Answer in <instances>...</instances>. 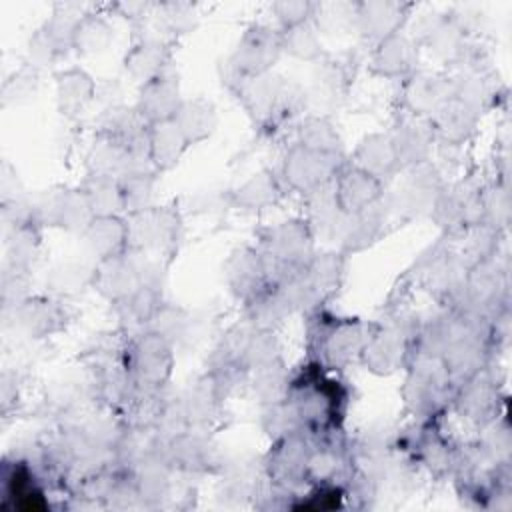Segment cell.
<instances>
[{
	"label": "cell",
	"instance_id": "cell-1",
	"mask_svg": "<svg viewBox=\"0 0 512 512\" xmlns=\"http://www.w3.org/2000/svg\"><path fill=\"white\" fill-rule=\"evenodd\" d=\"M260 252L270 282L278 284L308 266L314 256V232L306 220L280 222L264 232Z\"/></svg>",
	"mask_w": 512,
	"mask_h": 512
},
{
	"label": "cell",
	"instance_id": "cell-2",
	"mask_svg": "<svg viewBox=\"0 0 512 512\" xmlns=\"http://www.w3.org/2000/svg\"><path fill=\"white\" fill-rule=\"evenodd\" d=\"M174 344L146 330L138 334L124 352V368L140 392H160L170 380L174 366Z\"/></svg>",
	"mask_w": 512,
	"mask_h": 512
},
{
	"label": "cell",
	"instance_id": "cell-3",
	"mask_svg": "<svg viewBox=\"0 0 512 512\" xmlns=\"http://www.w3.org/2000/svg\"><path fill=\"white\" fill-rule=\"evenodd\" d=\"M234 90L248 114L260 124L282 120L300 100L296 88L272 72L236 78Z\"/></svg>",
	"mask_w": 512,
	"mask_h": 512
},
{
	"label": "cell",
	"instance_id": "cell-4",
	"mask_svg": "<svg viewBox=\"0 0 512 512\" xmlns=\"http://www.w3.org/2000/svg\"><path fill=\"white\" fill-rule=\"evenodd\" d=\"M342 156L318 152L302 144H292L282 162V180L300 194H312L334 182L342 168Z\"/></svg>",
	"mask_w": 512,
	"mask_h": 512
},
{
	"label": "cell",
	"instance_id": "cell-5",
	"mask_svg": "<svg viewBox=\"0 0 512 512\" xmlns=\"http://www.w3.org/2000/svg\"><path fill=\"white\" fill-rule=\"evenodd\" d=\"M450 384L452 380L440 356L418 352L404 386L406 406L414 414H434L444 404Z\"/></svg>",
	"mask_w": 512,
	"mask_h": 512
},
{
	"label": "cell",
	"instance_id": "cell-6",
	"mask_svg": "<svg viewBox=\"0 0 512 512\" xmlns=\"http://www.w3.org/2000/svg\"><path fill=\"white\" fill-rule=\"evenodd\" d=\"M282 52L280 30L264 24H252L242 32L228 64L236 78L260 76L272 70Z\"/></svg>",
	"mask_w": 512,
	"mask_h": 512
},
{
	"label": "cell",
	"instance_id": "cell-7",
	"mask_svg": "<svg viewBox=\"0 0 512 512\" xmlns=\"http://www.w3.org/2000/svg\"><path fill=\"white\" fill-rule=\"evenodd\" d=\"M128 250L168 252L174 248L180 218L170 208H144L128 214Z\"/></svg>",
	"mask_w": 512,
	"mask_h": 512
},
{
	"label": "cell",
	"instance_id": "cell-8",
	"mask_svg": "<svg viewBox=\"0 0 512 512\" xmlns=\"http://www.w3.org/2000/svg\"><path fill=\"white\" fill-rule=\"evenodd\" d=\"M32 214L36 222L44 220L66 232H78V234H82L94 218L88 206V200L80 188L56 190V192L44 194L40 202L32 206Z\"/></svg>",
	"mask_w": 512,
	"mask_h": 512
},
{
	"label": "cell",
	"instance_id": "cell-9",
	"mask_svg": "<svg viewBox=\"0 0 512 512\" xmlns=\"http://www.w3.org/2000/svg\"><path fill=\"white\" fill-rule=\"evenodd\" d=\"M410 356V336L400 326H378L366 340L360 360L374 374H392Z\"/></svg>",
	"mask_w": 512,
	"mask_h": 512
},
{
	"label": "cell",
	"instance_id": "cell-10",
	"mask_svg": "<svg viewBox=\"0 0 512 512\" xmlns=\"http://www.w3.org/2000/svg\"><path fill=\"white\" fill-rule=\"evenodd\" d=\"M454 406L458 414L476 426H486L498 418L500 412V392L496 380L486 372H478L458 384L454 396Z\"/></svg>",
	"mask_w": 512,
	"mask_h": 512
},
{
	"label": "cell",
	"instance_id": "cell-11",
	"mask_svg": "<svg viewBox=\"0 0 512 512\" xmlns=\"http://www.w3.org/2000/svg\"><path fill=\"white\" fill-rule=\"evenodd\" d=\"M332 190L338 208L346 216L382 202L384 196V184L354 164H342L332 182Z\"/></svg>",
	"mask_w": 512,
	"mask_h": 512
},
{
	"label": "cell",
	"instance_id": "cell-12",
	"mask_svg": "<svg viewBox=\"0 0 512 512\" xmlns=\"http://www.w3.org/2000/svg\"><path fill=\"white\" fill-rule=\"evenodd\" d=\"M92 282L104 298L124 304L144 284V278L136 258L126 250L122 256L100 260L94 268Z\"/></svg>",
	"mask_w": 512,
	"mask_h": 512
},
{
	"label": "cell",
	"instance_id": "cell-13",
	"mask_svg": "<svg viewBox=\"0 0 512 512\" xmlns=\"http://www.w3.org/2000/svg\"><path fill=\"white\" fill-rule=\"evenodd\" d=\"M372 330L374 328L356 318H336L322 330L320 352L324 362L334 368L346 366L352 358L360 356Z\"/></svg>",
	"mask_w": 512,
	"mask_h": 512
},
{
	"label": "cell",
	"instance_id": "cell-14",
	"mask_svg": "<svg viewBox=\"0 0 512 512\" xmlns=\"http://www.w3.org/2000/svg\"><path fill=\"white\" fill-rule=\"evenodd\" d=\"M182 92L178 74L168 66L162 74L156 78L140 84L136 108L146 118L148 124L172 120L182 104Z\"/></svg>",
	"mask_w": 512,
	"mask_h": 512
},
{
	"label": "cell",
	"instance_id": "cell-15",
	"mask_svg": "<svg viewBox=\"0 0 512 512\" xmlns=\"http://www.w3.org/2000/svg\"><path fill=\"white\" fill-rule=\"evenodd\" d=\"M310 450L312 446L304 438V432H294L274 440V446L266 458L270 480L280 486H294L302 482Z\"/></svg>",
	"mask_w": 512,
	"mask_h": 512
},
{
	"label": "cell",
	"instance_id": "cell-16",
	"mask_svg": "<svg viewBox=\"0 0 512 512\" xmlns=\"http://www.w3.org/2000/svg\"><path fill=\"white\" fill-rule=\"evenodd\" d=\"M448 98L452 80L438 72H412L402 84V104L418 118H430Z\"/></svg>",
	"mask_w": 512,
	"mask_h": 512
},
{
	"label": "cell",
	"instance_id": "cell-17",
	"mask_svg": "<svg viewBox=\"0 0 512 512\" xmlns=\"http://www.w3.org/2000/svg\"><path fill=\"white\" fill-rule=\"evenodd\" d=\"M430 212L436 218V222L448 230L478 226L482 224L480 192L468 190L464 186L442 188Z\"/></svg>",
	"mask_w": 512,
	"mask_h": 512
},
{
	"label": "cell",
	"instance_id": "cell-18",
	"mask_svg": "<svg viewBox=\"0 0 512 512\" xmlns=\"http://www.w3.org/2000/svg\"><path fill=\"white\" fill-rule=\"evenodd\" d=\"M408 4L394 0H366L354 4V22L362 36L380 42L396 32H402L408 20Z\"/></svg>",
	"mask_w": 512,
	"mask_h": 512
},
{
	"label": "cell",
	"instance_id": "cell-19",
	"mask_svg": "<svg viewBox=\"0 0 512 512\" xmlns=\"http://www.w3.org/2000/svg\"><path fill=\"white\" fill-rule=\"evenodd\" d=\"M418 62V42L404 34L396 32L380 42H376L370 68L374 74L382 78H408L412 72H416Z\"/></svg>",
	"mask_w": 512,
	"mask_h": 512
},
{
	"label": "cell",
	"instance_id": "cell-20",
	"mask_svg": "<svg viewBox=\"0 0 512 512\" xmlns=\"http://www.w3.org/2000/svg\"><path fill=\"white\" fill-rule=\"evenodd\" d=\"M226 280L230 290L244 302H250L272 284L262 252L254 248H238L232 252L226 262Z\"/></svg>",
	"mask_w": 512,
	"mask_h": 512
},
{
	"label": "cell",
	"instance_id": "cell-21",
	"mask_svg": "<svg viewBox=\"0 0 512 512\" xmlns=\"http://www.w3.org/2000/svg\"><path fill=\"white\" fill-rule=\"evenodd\" d=\"M398 162L402 168H412L430 160L432 146L436 142L434 128L430 118L412 116L410 120L402 122L394 134H390Z\"/></svg>",
	"mask_w": 512,
	"mask_h": 512
},
{
	"label": "cell",
	"instance_id": "cell-22",
	"mask_svg": "<svg viewBox=\"0 0 512 512\" xmlns=\"http://www.w3.org/2000/svg\"><path fill=\"white\" fill-rule=\"evenodd\" d=\"M350 164L374 176L382 184H386L390 178H394L402 170L390 134H382V132L364 136L356 146Z\"/></svg>",
	"mask_w": 512,
	"mask_h": 512
},
{
	"label": "cell",
	"instance_id": "cell-23",
	"mask_svg": "<svg viewBox=\"0 0 512 512\" xmlns=\"http://www.w3.org/2000/svg\"><path fill=\"white\" fill-rule=\"evenodd\" d=\"M478 118L480 112L452 96L430 116V124L434 128L436 140L456 146L464 144L474 134Z\"/></svg>",
	"mask_w": 512,
	"mask_h": 512
},
{
	"label": "cell",
	"instance_id": "cell-24",
	"mask_svg": "<svg viewBox=\"0 0 512 512\" xmlns=\"http://www.w3.org/2000/svg\"><path fill=\"white\" fill-rule=\"evenodd\" d=\"M82 236L88 252L98 262L122 256L128 250V222L122 216H94Z\"/></svg>",
	"mask_w": 512,
	"mask_h": 512
},
{
	"label": "cell",
	"instance_id": "cell-25",
	"mask_svg": "<svg viewBox=\"0 0 512 512\" xmlns=\"http://www.w3.org/2000/svg\"><path fill=\"white\" fill-rule=\"evenodd\" d=\"M164 460L172 468H180L186 472H200L210 470L216 462V452L198 434L182 432L174 438H166L164 442Z\"/></svg>",
	"mask_w": 512,
	"mask_h": 512
},
{
	"label": "cell",
	"instance_id": "cell-26",
	"mask_svg": "<svg viewBox=\"0 0 512 512\" xmlns=\"http://www.w3.org/2000/svg\"><path fill=\"white\" fill-rule=\"evenodd\" d=\"M188 140L174 120L154 122L148 128V158L156 172L172 170L188 148Z\"/></svg>",
	"mask_w": 512,
	"mask_h": 512
},
{
	"label": "cell",
	"instance_id": "cell-27",
	"mask_svg": "<svg viewBox=\"0 0 512 512\" xmlns=\"http://www.w3.org/2000/svg\"><path fill=\"white\" fill-rule=\"evenodd\" d=\"M12 312L16 318V326L32 338H42L56 332L64 320V310L60 308V304L42 296L26 298Z\"/></svg>",
	"mask_w": 512,
	"mask_h": 512
},
{
	"label": "cell",
	"instance_id": "cell-28",
	"mask_svg": "<svg viewBox=\"0 0 512 512\" xmlns=\"http://www.w3.org/2000/svg\"><path fill=\"white\" fill-rule=\"evenodd\" d=\"M248 322L258 330H272L282 324L292 312V300L282 284H270L250 302H246Z\"/></svg>",
	"mask_w": 512,
	"mask_h": 512
},
{
	"label": "cell",
	"instance_id": "cell-29",
	"mask_svg": "<svg viewBox=\"0 0 512 512\" xmlns=\"http://www.w3.org/2000/svg\"><path fill=\"white\" fill-rule=\"evenodd\" d=\"M96 96V82L82 68H66L56 74L58 108L66 116L82 112Z\"/></svg>",
	"mask_w": 512,
	"mask_h": 512
},
{
	"label": "cell",
	"instance_id": "cell-30",
	"mask_svg": "<svg viewBox=\"0 0 512 512\" xmlns=\"http://www.w3.org/2000/svg\"><path fill=\"white\" fill-rule=\"evenodd\" d=\"M168 66V48L156 38H140L124 56L126 72L140 84L156 78Z\"/></svg>",
	"mask_w": 512,
	"mask_h": 512
},
{
	"label": "cell",
	"instance_id": "cell-31",
	"mask_svg": "<svg viewBox=\"0 0 512 512\" xmlns=\"http://www.w3.org/2000/svg\"><path fill=\"white\" fill-rule=\"evenodd\" d=\"M384 208H382V202H378L358 214L346 216L342 232H340V244H342L344 252L364 250L378 238V234L384 226V220H386Z\"/></svg>",
	"mask_w": 512,
	"mask_h": 512
},
{
	"label": "cell",
	"instance_id": "cell-32",
	"mask_svg": "<svg viewBox=\"0 0 512 512\" xmlns=\"http://www.w3.org/2000/svg\"><path fill=\"white\" fill-rule=\"evenodd\" d=\"M282 196V186L278 182V178L268 172H256L252 174L246 182H242L232 194H230V202L236 208L242 210H264L274 206Z\"/></svg>",
	"mask_w": 512,
	"mask_h": 512
},
{
	"label": "cell",
	"instance_id": "cell-33",
	"mask_svg": "<svg viewBox=\"0 0 512 512\" xmlns=\"http://www.w3.org/2000/svg\"><path fill=\"white\" fill-rule=\"evenodd\" d=\"M172 120L176 122V126L180 128V132L184 134L188 144H198V142L206 140L218 124L214 104L204 98L182 100V104Z\"/></svg>",
	"mask_w": 512,
	"mask_h": 512
},
{
	"label": "cell",
	"instance_id": "cell-34",
	"mask_svg": "<svg viewBox=\"0 0 512 512\" xmlns=\"http://www.w3.org/2000/svg\"><path fill=\"white\" fill-rule=\"evenodd\" d=\"M222 400H224V396H222L212 374L198 378L188 388V392L182 396L190 426H204V424L212 422L218 414Z\"/></svg>",
	"mask_w": 512,
	"mask_h": 512
},
{
	"label": "cell",
	"instance_id": "cell-35",
	"mask_svg": "<svg viewBox=\"0 0 512 512\" xmlns=\"http://www.w3.org/2000/svg\"><path fill=\"white\" fill-rule=\"evenodd\" d=\"M80 190L84 192L94 216H122L126 212L118 178L88 174Z\"/></svg>",
	"mask_w": 512,
	"mask_h": 512
},
{
	"label": "cell",
	"instance_id": "cell-36",
	"mask_svg": "<svg viewBox=\"0 0 512 512\" xmlns=\"http://www.w3.org/2000/svg\"><path fill=\"white\" fill-rule=\"evenodd\" d=\"M342 272H344L342 254L324 252V254L312 256L308 266L302 270V276L310 286V290L318 296V300H324L340 286Z\"/></svg>",
	"mask_w": 512,
	"mask_h": 512
},
{
	"label": "cell",
	"instance_id": "cell-37",
	"mask_svg": "<svg viewBox=\"0 0 512 512\" xmlns=\"http://www.w3.org/2000/svg\"><path fill=\"white\" fill-rule=\"evenodd\" d=\"M114 40L110 22L100 14H82L72 36V48L84 56L104 52Z\"/></svg>",
	"mask_w": 512,
	"mask_h": 512
},
{
	"label": "cell",
	"instance_id": "cell-38",
	"mask_svg": "<svg viewBox=\"0 0 512 512\" xmlns=\"http://www.w3.org/2000/svg\"><path fill=\"white\" fill-rule=\"evenodd\" d=\"M290 376L280 358L252 372V392L266 406L286 400L290 394Z\"/></svg>",
	"mask_w": 512,
	"mask_h": 512
},
{
	"label": "cell",
	"instance_id": "cell-39",
	"mask_svg": "<svg viewBox=\"0 0 512 512\" xmlns=\"http://www.w3.org/2000/svg\"><path fill=\"white\" fill-rule=\"evenodd\" d=\"M298 144L318 152H328L338 156H342V150H344L338 130L324 116H306L298 124Z\"/></svg>",
	"mask_w": 512,
	"mask_h": 512
},
{
	"label": "cell",
	"instance_id": "cell-40",
	"mask_svg": "<svg viewBox=\"0 0 512 512\" xmlns=\"http://www.w3.org/2000/svg\"><path fill=\"white\" fill-rule=\"evenodd\" d=\"M344 470V458L336 446H316L310 450L304 480L318 486L332 484Z\"/></svg>",
	"mask_w": 512,
	"mask_h": 512
},
{
	"label": "cell",
	"instance_id": "cell-41",
	"mask_svg": "<svg viewBox=\"0 0 512 512\" xmlns=\"http://www.w3.org/2000/svg\"><path fill=\"white\" fill-rule=\"evenodd\" d=\"M282 32V50L298 60H318L322 56V42L312 20L298 26L280 30Z\"/></svg>",
	"mask_w": 512,
	"mask_h": 512
},
{
	"label": "cell",
	"instance_id": "cell-42",
	"mask_svg": "<svg viewBox=\"0 0 512 512\" xmlns=\"http://www.w3.org/2000/svg\"><path fill=\"white\" fill-rule=\"evenodd\" d=\"M262 428L272 440H278V438L294 434V432H304L298 410L290 398L264 406Z\"/></svg>",
	"mask_w": 512,
	"mask_h": 512
},
{
	"label": "cell",
	"instance_id": "cell-43",
	"mask_svg": "<svg viewBox=\"0 0 512 512\" xmlns=\"http://www.w3.org/2000/svg\"><path fill=\"white\" fill-rule=\"evenodd\" d=\"M510 430L506 422H500L498 418L490 424L482 426V438L478 444V452L484 460L492 464H508L510 458Z\"/></svg>",
	"mask_w": 512,
	"mask_h": 512
},
{
	"label": "cell",
	"instance_id": "cell-44",
	"mask_svg": "<svg viewBox=\"0 0 512 512\" xmlns=\"http://www.w3.org/2000/svg\"><path fill=\"white\" fill-rule=\"evenodd\" d=\"M482 224L494 228L496 232L508 224L510 216V194L504 184H490L480 192Z\"/></svg>",
	"mask_w": 512,
	"mask_h": 512
},
{
	"label": "cell",
	"instance_id": "cell-45",
	"mask_svg": "<svg viewBox=\"0 0 512 512\" xmlns=\"http://www.w3.org/2000/svg\"><path fill=\"white\" fill-rule=\"evenodd\" d=\"M280 348H278V342L272 334V330H254V334L250 336L248 344H246V350L240 358V364L248 370V372H254L274 360L280 358Z\"/></svg>",
	"mask_w": 512,
	"mask_h": 512
},
{
	"label": "cell",
	"instance_id": "cell-46",
	"mask_svg": "<svg viewBox=\"0 0 512 512\" xmlns=\"http://www.w3.org/2000/svg\"><path fill=\"white\" fill-rule=\"evenodd\" d=\"M188 322H190V318H188L186 310L162 302L160 308L156 310V314L152 316V320L148 322L146 330H152V332L164 336L170 344H174V342L182 340L184 334L188 332Z\"/></svg>",
	"mask_w": 512,
	"mask_h": 512
},
{
	"label": "cell",
	"instance_id": "cell-47",
	"mask_svg": "<svg viewBox=\"0 0 512 512\" xmlns=\"http://www.w3.org/2000/svg\"><path fill=\"white\" fill-rule=\"evenodd\" d=\"M154 174L156 172H138V174H128L120 178L124 206L128 214L150 208V200L154 194Z\"/></svg>",
	"mask_w": 512,
	"mask_h": 512
},
{
	"label": "cell",
	"instance_id": "cell-48",
	"mask_svg": "<svg viewBox=\"0 0 512 512\" xmlns=\"http://www.w3.org/2000/svg\"><path fill=\"white\" fill-rule=\"evenodd\" d=\"M416 446H418L420 460L434 472H446L456 464V454L450 450V446L438 434L422 436L416 442Z\"/></svg>",
	"mask_w": 512,
	"mask_h": 512
},
{
	"label": "cell",
	"instance_id": "cell-49",
	"mask_svg": "<svg viewBox=\"0 0 512 512\" xmlns=\"http://www.w3.org/2000/svg\"><path fill=\"white\" fill-rule=\"evenodd\" d=\"M160 304H162V298H160L158 286L142 284L122 306L126 308V312L132 316L134 322L148 326V322L152 320Z\"/></svg>",
	"mask_w": 512,
	"mask_h": 512
},
{
	"label": "cell",
	"instance_id": "cell-50",
	"mask_svg": "<svg viewBox=\"0 0 512 512\" xmlns=\"http://www.w3.org/2000/svg\"><path fill=\"white\" fill-rule=\"evenodd\" d=\"M316 6L308 0H280L272 4V12L280 24V30L298 26L312 20Z\"/></svg>",
	"mask_w": 512,
	"mask_h": 512
},
{
	"label": "cell",
	"instance_id": "cell-51",
	"mask_svg": "<svg viewBox=\"0 0 512 512\" xmlns=\"http://www.w3.org/2000/svg\"><path fill=\"white\" fill-rule=\"evenodd\" d=\"M26 298H30V294H28V274H26L24 268L10 266L4 272V278H2V300H4V306L14 310Z\"/></svg>",
	"mask_w": 512,
	"mask_h": 512
},
{
	"label": "cell",
	"instance_id": "cell-52",
	"mask_svg": "<svg viewBox=\"0 0 512 512\" xmlns=\"http://www.w3.org/2000/svg\"><path fill=\"white\" fill-rule=\"evenodd\" d=\"M158 20L170 32H186L194 26V8L190 4H160L158 6Z\"/></svg>",
	"mask_w": 512,
	"mask_h": 512
},
{
	"label": "cell",
	"instance_id": "cell-53",
	"mask_svg": "<svg viewBox=\"0 0 512 512\" xmlns=\"http://www.w3.org/2000/svg\"><path fill=\"white\" fill-rule=\"evenodd\" d=\"M36 86H38L36 68L28 66V68L18 70V72L4 84V104L18 102L20 98L34 94Z\"/></svg>",
	"mask_w": 512,
	"mask_h": 512
}]
</instances>
